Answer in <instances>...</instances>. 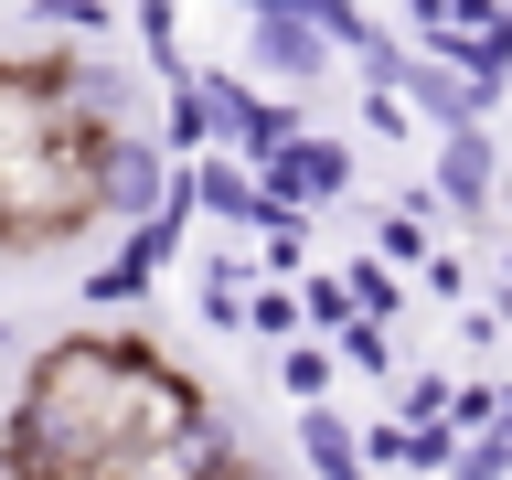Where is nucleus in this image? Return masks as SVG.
Returning <instances> with one entry per match:
<instances>
[{
	"instance_id": "nucleus-6",
	"label": "nucleus",
	"mask_w": 512,
	"mask_h": 480,
	"mask_svg": "<svg viewBox=\"0 0 512 480\" xmlns=\"http://www.w3.org/2000/svg\"><path fill=\"white\" fill-rule=\"evenodd\" d=\"M363 86H374V75H363ZM384 86H395V96L416 107V128H427V139H438V128H480L491 107H502V86H491V75H459V64L416 54V43H406V64H395Z\"/></svg>"
},
{
	"instance_id": "nucleus-3",
	"label": "nucleus",
	"mask_w": 512,
	"mask_h": 480,
	"mask_svg": "<svg viewBox=\"0 0 512 480\" xmlns=\"http://www.w3.org/2000/svg\"><path fill=\"white\" fill-rule=\"evenodd\" d=\"M171 203H192L182 160L160 150L150 128H107V139H96V224H150V214H171Z\"/></svg>"
},
{
	"instance_id": "nucleus-13",
	"label": "nucleus",
	"mask_w": 512,
	"mask_h": 480,
	"mask_svg": "<svg viewBox=\"0 0 512 480\" xmlns=\"http://www.w3.org/2000/svg\"><path fill=\"white\" fill-rule=\"evenodd\" d=\"M278 384H288V395H299V406H320V395L342 384V352H331V342H310V331H299V342H278Z\"/></svg>"
},
{
	"instance_id": "nucleus-9",
	"label": "nucleus",
	"mask_w": 512,
	"mask_h": 480,
	"mask_svg": "<svg viewBox=\"0 0 512 480\" xmlns=\"http://www.w3.org/2000/svg\"><path fill=\"white\" fill-rule=\"evenodd\" d=\"M182 192H192V214L214 224V235H256V203H267V192H256V171H246L235 150L182 160Z\"/></svg>"
},
{
	"instance_id": "nucleus-17",
	"label": "nucleus",
	"mask_w": 512,
	"mask_h": 480,
	"mask_svg": "<svg viewBox=\"0 0 512 480\" xmlns=\"http://www.w3.org/2000/svg\"><path fill=\"white\" fill-rule=\"evenodd\" d=\"M342 288H352V310H363V320H395V299H406L384 256H342Z\"/></svg>"
},
{
	"instance_id": "nucleus-26",
	"label": "nucleus",
	"mask_w": 512,
	"mask_h": 480,
	"mask_svg": "<svg viewBox=\"0 0 512 480\" xmlns=\"http://www.w3.org/2000/svg\"><path fill=\"white\" fill-rule=\"evenodd\" d=\"M502 278H512V224H502Z\"/></svg>"
},
{
	"instance_id": "nucleus-25",
	"label": "nucleus",
	"mask_w": 512,
	"mask_h": 480,
	"mask_svg": "<svg viewBox=\"0 0 512 480\" xmlns=\"http://www.w3.org/2000/svg\"><path fill=\"white\" fill-rule=\"evenodd\" d=\"M491 427H512V384H502V416H491Z\"/></svg>"
},
{
	"instance_id": "nucleus-4",
	"label": "nucleus",
	"mask_w": 512,
	"mask_h": 480,
	"mask_svg": "<svg viewBox=\"0 0 512 480\" xmlns=\"http://www.w3.org/2000/svg\"><path fill=\"white\" fill-rule=\"evenodd\" d=\"M502 171H512V160H502V139H491V118L427 139V192H438V214L491 224V214H502Z\"/></svg>"
},
{
	"instance_id": "nucleus-18",
	"label": "nucleus",
	"mask_w": 512,
	"mask_h": 480,
	"mask_svg": "<svg viewBox=\"0 0 512 480\" xmlns=\"http://www.w3.org/2000/svg\"><path fill=\"white\" fill-rule=\"evenodd\" d=\"M363 470L416 480V427H406V416H374V427H363Z\"/></svg>"
},
{
	"instance_id": "nucleus-7",
	"label": "nucleus",
	"mask_w": 512,
	"mask_h": 480,
	"mask_svg": "<svg viewBox=\"0 0 512 480\" xmlns=\"http://www.w3.org/2000/svg\"><path fill=\"white\" fill-rule=\"evenodd\" d=\"M256 182L278 192V203H299V214H320V203H352V139H331V128H299L278 160H256Z\"/></svg>"
},
{
	"instance_id": "nucleus-1",
	"label": "nucleus",
	"mask_w": 512,
	"mask_h": 480,
	"mask_svg": "<svg viewBox=\"0 0 512 480\" xmlns=\"http://www.w3.org/2000/svg\"><path fill=\"white\" fill-rule=\"evenodd\" d=\"M203 384L171 374L150 331H64L32 352L11 427H0V480H107V459L150 438L203 427Z\"/></svg>"
},
{
	"instance_id": "nucleus-24",
	"label": "nucleus",
	"mask_w": 512,
	"mask_h": 480,
	"mask_svg": "<svg viewBox=\"0 0 512 480\" xmlns=\"http://www.w3.org/2000/svg\"><path fill=\"white\" fill-rule=\"evenodd\" d=\"M214 480H278V470H267V459H246V448H235V459H224Z\"/></svg>"
},
{
	"instance_id": "nucleus-19",
	"label": "nucleus",
	"mask_w": 512,
	"mask_h": 480,
	"mask_svg": "<svg viewBox=\"0 0 512 480\" xmlns=\"http://www.w3.org/2000/svg\"><path fill=\"white\" fill-rule=\"evenodd\" d=\"M448 480H512V427H470L459 459H448Z\"/></svg>"
},
{
	"instance_id": "nucleus-10",
	"label": "nucleus",
	"mask_w": 512,
	"mask_h": 480,
	"mask_svg": "<svg viewBox=\"0 0 512 480\" xmlns=\"http://www.w3.org/2000/svg\"><path fill=\"white\" fill-rule=\"evenodd\" d=\"M299 459H310L320 480H363V427L320 395V406H299Z\"/></svg>"
},
{
	"instance_id": "nucleus-14",
	"label": "nucleus",
	"mask_w": 512,
	"mask_h": 480,
	"mask_svg": "<svg viewBox=\"0 0 512 480\" xmlns=\"http://www.w3.org/2000/svg\"><path fill=\"white\" fill-rule=\"evenodd\" d=\"M32 32H54V43H107V32H118V0H32Z\"/></svg>"
},
{
	"instance_id": "nucleus-29",
	"label": "nucleus",
	"mask_w": 512,
	"mask_h": 480,
	"mask_svg": "<svg viewBox=\"0 0 512 480\" xmlns=\"http://www.w3.org/2000/svg\"><path fill=\"white\" fill-rule=\"evenodd\" d=\"M235 11H256V0H235Z\"/></svg>"
},
{
	"instance_id": "nucleus-30",
	"label": "nucleus",
	"mask_w": 512,
	"mask_h": 480,
	"mask_svg": "<svg viewBox=\"0 0 512 480\" xmlns=\"http://www.w3.org/2000/svg\"><path fill=\"white\" fill-rule=\"evenodd\" d=\"M363 480H384V470H363Z\"/></svg>"
},
{
	"instance_id": "nucleus-5",
	"label": "nucleus",
	"mask_w": 512,
	"mask_h": 480,
	"mask_svg": "<svg viewBox=\"0 0 512 480\" xmlns=\"http://www.w3.org/2000/svg\"><path fill=\"white\" fill-rule=\"evenodd\" d=\"M246 75L278 86V96H310V86L342 75V54H331V32L299 22V11H246Z\"/></svg>"
},
{
	"instance_id": "nucleus-12",
	"label": "nucleus",
	"mask_w": 512,
	"mask_h": 480,
	"mask_svg": "<svg viewBox=\"0 0 512 480\" xmlns=\"http://www.w3.org/2000/svg\"><path fill=\"white\" fill-rule=\"evenodd\" d=\"M246 331H256V342H299V331H310L299 278H256V288H246Z\"/></svg>"
},
{
	"instance_id": "nucleus-22",
	"label": "nucleus",
	"mask_w": 512,
	"mask_h": 480,
	"mask_svg": "<svg viewBox=\"0 0 512 480\" xmlns=\"http://www.w3.org/2000/svg\"><path fill=\"white\" fill-rule=\"evenodd\" d=\"M363 128H374V139H406V128H416V107H406L395 86H363Z\"/></svg>"
},
{
	"instance_id": "nucleus-23",
	"label": "nucleus",
	"mask_w": 512,
	"mask_h": 480,
	"mask_svg": "<svg viewBox=\"0 0 512 480\" xmlns=\"http://www.w3.org/2000/svg\"><path fill=\"white\" fill-rule=\"evenodd\" d=\"M491 416H502V384H459V395H448V427H459V438L491 427Z\"/></svg>"
},
{
	"instance_id": "nucleus-20",
	"label": "nucleus",
	"mask_w": 512,
	"mask_h": 480,
	"mask_svg": "<svg viewBox=\"0 0 512 480\" xmlns=\"http://www.w3.org/2000/svg\"><path fill=\"white\" fill-rule=\"evenodd\" d=\"M299 310H310V331H342V320H352L342 267H310V278H299Z\"/></svg>"
},
{
	"instance_id": "nucleus-16",
	"label": "nucleus",
	"mask_w": 512,
	"mask_h": 480,
	"mask_svg": "<svg viewBox=\"0 0 512 480\" xmlns=\"http://www.w3.org/2000/svg\"><path fill=\"white\" fill-rule=\"evenodd\" d=\"M150 278H160V267H139V256H107V267H86V310H128V299H150Z\"/></svg>"
},
{
	"instance_id": "nucleus-11",
	"label": "nucleus",
	"mask_w": 512,
	"mask_h": 480,
	"mask_svg": "<svg viewBox=\"0 0 512 480\" xmlns=\"http://www.w3.org/2000/svg\"><path fill=\"white\" fill-rule=\"evenodd\" d=\"M374 256H384V267H406V278H427V256H438V203H427V214L395 203V214L374 224Z\"/></svg>"
},
{
	"instance_id": "nucleus-27",
	"label": "nucleus",
	"mask_w": 512,
	"mask_h": 480,
	"mask_svg": "<svg viewBox=\"0 0 512 480\" xmlns=\"http://www.w3.org/2000/svg\"><path fill=\"white\" fill-rule=\"evenodd\" d=\"M502 320H512V278H502Z\"/></svg>"
},
{
	"instance_id": "nucleus-28",
	"label": "nucleus",
	"mask_w": 512,
	"mask_h": 480,
	"mask_svg": "<svg viewBox=\"0 0 512 480\" xmlns=\"http://www.w3.org/2000/svg\"><path fill=\"white\" fill-rule=\"evenodd\" d=\"M0 342H11V320H0Z\"/></svg>"
},
{
	"instance_id": "nucleus-15",
	"label": "nucleus",
	"mask_w": 512,
	"mask_h": 480,
	"mask_svg": "<svg viewBox=\"0 0 512 480\" xmlns=\"http://www.w3.org/2000/svg\"><path fill=\"white\" fill-rule=\"evenodd\" d=\"M331 352H342L352 374H384V384H395V320H363V310H352L342 331H331Z\"/></svg>"
},
{
	"instance_id": "nucleus-2",
	"label": "nucleus",
	"mask_w": 512,
	"mask_h": 480,
	"mask_svg": "<svg viewBox=\"0 0 512 480\" xmlns=\"http://www.w3.org/2000/svg\"><path fill=\"white\" fill-rule=\"evenodd\" d=\"M96 139L64 54H0V256H54L96 224Z\"/></svg>"
},
{
	"instance_id": "nucleus-21",
	"label": "nucleus",
	"mask_w": 512,
	"mask_h": 480,
	"mask_svg": "<svg viewBox=\"0 0 512 480\" xmlns=\"http://www.w3.org/2000/svg\"><path fill=\"white\" fill-rule=\"evenodd\" d=\"M448 395H459L448 374H395V416H406V427H438V416H448Z\"/></svg>"
},
{
	"instance_id": "nucleus-8",
	"label": "nucleus",
	"mask_w": 512,
	"mask_h": 480,
	"mask_svg": "<svg viewBox=\"0 0 512 480\" xmlns=\"http://www.w3.org/2000/svg\"><path fill=\"white\" fill-rule=\"evenodd\" d=\"M224 459H235V427L203 416L182 438H150V448H128V459H107V480H214Z\"/></svg>"
}]
</instances>
